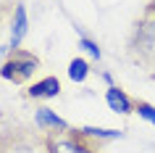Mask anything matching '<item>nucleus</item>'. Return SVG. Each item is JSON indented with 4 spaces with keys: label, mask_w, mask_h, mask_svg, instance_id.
Instances as JSON below:
<instances>
[{
    "label": "nucleus",
    "mask_w": 155,
    "mask_h": 153,
    "mask_svg": "<svg viewBox=\"0 0 155 153\" xmlns=\"http://www.w3.org/2000/svg\"><path fill=\"white\" fill-rule=\"evenodd\" d=\"M126 56L131 64L155 74V0L147 3L142 16L131 26L129 42H126Z\"/></svg>",
    "instance_id": "obj_1"
},
{
    "label": "nucleus",
    "mask_w": 155,
    "mask_h": 153,
    "mask_svg": "<svg viewBox=\"0 0 155 153\" xmlns=\"http://www.w3.org/2000/svg\"><path fill=\"white\" fill-rule=\"evenodd\" d=\"M0 153H50L48 135L40 127L13 121L0 129Z\"/></svg>",
    "instance_id": "obj_2"
},
{
    "label": "nucleus",
    "mask_w": 155,
    "mask_h": 153,
    "mask_svg": "<svg viewBox=\"0 0 155 153\" xmlns=\"http://www.w3.org/2000/svg\"><path fill=\"white\" fill-rule=\"evenodd\" d=\"M48 135L50 153H105L103 140L87 135L82 127H68V129H53Z\"/></svg>",
    "instance_id": "obj_3"
},
{
    "label": "nucleus",
    "mask_w": 155,
    "mask_h": 153,
    "mask_svg": "<svg viewBox=\"0 0 155 153\" xmlns=\"http://www.w3.org/2000/svg\"><path fill=\"white\" fill-rule=\"evenodd\" d=\"M37 71H40V58L26 48H13L0 64V79L13 85H26Z\"/></svg>",
    "instance_id": "obj_4"
},
{
    "label": "nucleus",
    "mask_w": 155,
    "mask_h": 153,
    "mask_svg": "<svg viewBox=\"0 0 155 153\" xmlns=\"http://www.w3.org/2000/svg\"><path fill=\"white\" fill-rule=\"evenodd\" d=\"M58 95H61V79L53 74L32 82L24 90V98H29V100H50V98H58Z\"/></svg>",
    "instance_id": "obj_5"
},
{
    "label": "nucleus",
    "mask_w": 155,
    "mask_h": 153,
    "mask_svg": "<svg viewBox=\"0 0 155 153\" xmlns=\"http://www.w3.org/2000/svg\"><path fill=\"white\" fill-rule=\"evenodd\" d=\"M26 29H29V16H26V5L18 0L16 11L11 16V50L21 48V40L26 37Z\"/></svg>",
    "instance_id": "obj_6"
},
{
    "label": "nucleus",
    "mask_w": 155,
    "mask_h": 153,
    "mask_svg": "<svg viewBox=\"0 0 155 153\" xmlns=\"http://www.w3.org/2000/svg\"><path fill=\"white\" fill-rule=\"evenodd\" d=\"M34 127H40L42 132H53V129H68L71 124H68L66 119H61L53 108L37 106V108H34Z\"/></svg>",
    "instance_id": "obj_7"
},
{
    "label": "nucleus",
    "mask_w": 155,
    "mask_h": 153,
    "mask_svg": "<svg viewBox=\"0 0 155 153\" xmlns=\"http://www.w3.org/2000/svg\"><path fill=\"white\" fill-rule=\"evenodd\" d=\"M105 103H108L110 111L124 113V116L134 111V98H129V95H126V90H121L118 85H110V87L105 90Z\"/></svg>",
    "instance_id": "obj_8"
},
{
    "label": "nucleus",
    "mask_w": 155,
    "mask_h": 153,
    "mask_svg": "<svg viewBox=\"0 0 155 153\" xmlns=\"http://www.w3.org/2000/svg\"><path fill=\"white\" fill-rule=\"evenodd\" d=\"M90 64H87V61H84V58H71V61H68V77H71L74 82H79V85H82L84 79H87V77H90Z\"/></svg>",
    "instance_id": "obj_9"
},
{
    "label": "nucleus",
    "mask_w": 155,
    "mask_h": 153,
    "mask_svg": "<svg viewBox=\"0 0 155 153\" xmlns=\"http://www.w3.org/2000/svg\"><path fill=\"white\" fill-rule=\"evenodd\" d=\"M87 135H92V137H97V140H121L124 137V132L121 129H105V127H82Z\"/></svg>",
    "instance_id": "obj_10"
},
{
    "label": "nucleus",
    "mask_w": 155,
    "mask_h": 153,
    "mask_svg": "<svg viewBox=\"0 0 155 153\" xmlns=\"http://www.w3.org/2000/svg\"><path fill=\"white\" fill-rule=\"evenodd\" d=\"M134 111H137L145 121L155 124V106L153 103H147V100H142V98H134Z\"/></svg>",
    "instance_id": "obj_11"
},
{
    "label": "nucleus",
    "mask_w": 155,
    "mask_h": 153,
    "mask_svg": "<svg viewBox=\"0 0 155 153\" xmlns=\"http://www.w3.org/2000/svg\"><path fill=\"white\" fill-rule=\"evenodd\" d=\"M79 48H84V50H87V53H90L92 58H97V61L103 58V50H100V45H97L95 40H90V37H84V34L79 37Z\"/></svg>",
    "instance_id": "obj_12"
},
{
    "label": "nucleus",
    "mask_w": 155,
    "mask_h": 153,
    "mask_svg": "<svg viewBox=\"0 0 155 153\" xmlns=\"http://www.w3.org/2000/svg\"><path fill=\"white\" fill-rule=\"evenodd\" d=\"M16 5H18V0H0V26H3L11 16H13Z\"/></svg>",
    "instance_id": "obj_13"
},
{
    "label": "nucleus",
    "mask_w": 155,
    "mask_h": 153,
    "mask_svg": "<svg viewBox=\"0 0 155 153\" xmlns=\"http://www.w3.org/2000/svg\"><path fill=\"white\" fill-rule=\"evenodd\" d=\"M100 77H103V79L108 82V87H110V85H113V77H110V74H108V71H103V74H100Z\"/></svg>",
    "instance_id": "obj_14"
},
{
    "label": "nucleus",
    "mask_w": 155,
    "mask_h": 153,
    "mask_svg": "<svg viewBox=\"0 0 155 153\" xmlns=\"http://www.w3.org/2000/svg\"><path fill=\"white\" fill-rule=\"evenodd\" d=\"M150 79H153V82H155V74H150Z\"/></svg>",
    "instance_id": "obj_15"
}]
</instances>
